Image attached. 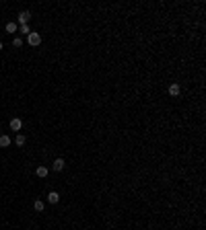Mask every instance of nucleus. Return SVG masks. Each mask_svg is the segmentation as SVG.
Returning <instances> with one entry per match:
<instances>
[{
    "label": "nucleus",
    "instance_id": "f257e3e1",
    "mask_svg": "<svg viewBox=\"0 0 206 230\" xmlns=\"http://www.w3.org/2000/svg\"><path fill=\"white\" fill-rule=\"evenodd\" d=\"M27 41H29V45H33V47H35V45L41 43V35L39 33H29V35H27Z\"/></svg>",
    "mask_w": 206,
    "mask_h": 230
},
{
    "label": "nucleus",
    "instance_id": "f03ea898",
    "mask_svg": "<svg viewBox=\"0 0 206 230\" xmlns=\"http://www.w3.org/2000/svg\"><path fill=\"white\" fill-rule=\"evenodd\" d=\"M21 127H23V121H21L19 117H15V119H10V130H15V132H19Z\"/></svg>",
    "mask_w": 206,
    "mask_h": 230
},
{
    "label": "nucleus",
    "instance_id": "7ed1b4c3",
    "mask_svg": "<svg viewBox=\"0 0 206 230\" xmlns=\"http://www.w3.org/2000/svg\"><path fill=\"white\" fill-rule=\"evenodd\" d=\"M48 201H49V203H58V201H60V195L56 193V191H49V193H48Z\"/></svg>",
    "mask_w": 206,
    "mask_h": 230
},
{
    "label": "nucleus",
    "instance_id": "20e7f679",
    "mask_svg": "<svg viewBox=\"0 0 206 230\" xmlns=\"http://www.w3.org/2000/svg\"><path fill=\"white\" fill-rule=\"evenodd\" d=\"M179 91H182V88H179V84H177V82H173L171 86H169V95H171V97H177Z\"/></svg>",
    "mask_w": 206,
    "mask_h": 230
},
{
    "label": "nucleus",
    "instance_id": "39448f33",
    "mask_svg": "<svg viewBox=\"0 0 206 230\" xmlns=\"http://www.w3.org/2000/svg\"><path fill=\"white\" fill-rule=\"evenodd\" d=\"M31 19V15H29V12H27V10H25V12H21V15H19V23L21 25H27V21H29Z\"/></svg>",
    "mask_w": 206,
    "mask_h": 230
},
{
    "label": "nucleus",
    "instance_id": "423d86ee",
    "mask_svg": "<svg viewBox=\"0 0 206 230\" xmlns=\"http://www.w3.org/2000/svg\"><path fill=\"white\" fill-rule=\"evenodd\" d=\"M62 169H64V160L62 158H56L54 160V171H62Z\"/></svg>",
    "mask_w": 206,
    "mask_h": 230
},
{
    "label": "nucleus",
    "instance_id": "0eeeda50",
    "mask_svg": "<svg viewBox=\"0 0 206 230\" xmlns=\"http://www.w3.org/2000/svg\"><path fill=\"white\" fill-rule=\"evenodd\" d=\"M0 146H2V148L10 146V138L8 136H0Z\"/></svg>",
    "mask_w": 206,
    "mask_h": 230
},
{
    "label": "nucleus",
    "instance_id": "6e6552de",
    "mask_svg": "<svg viewBox=\"0 0 206 230\" xmlns=\"http://www.w3.org/2000/svg\"><path fill=\"white\" fill-rule=\"evenodd\" d=\"M33 208H35V212H44V201H41V199H37V201H35V203H33Z\"/></svg>",
    "mask_w": 206,
    "mask_h": 230
},
{
    "label": "nucleus",
    "instance_id": "1a4fd4ad",
    "mask_svg": "<svg viewBox=\"0 0 206 230\" xmlns=\"http://www.w3.org/2000/svg\"><path fill=\"white\" fill-rule=\"evenodd\" d=\"M35 173H37V177H48V169H45V167H37Z\"/></svg>",
    "mask_w": 206,
    "mask_h": 230
},
{
    "label": "nucleus",
    "instance_id": "9d476101",
    "mask_svg": "<svg viewBox=\"0 0 206 230\" xmlns=\"http://www.w3.org/2000/svg\"><path fill=\"white\" fill-rule=\"evenodd\" d=\"M6 31H8V33H15V31H17V23H6Z\"/></svg>",
    "mask_w": 206,
    "mask_h": 230
},
{
    "label": "nucleus",
    "instance_id": "9b49d317",
    "mask_svg": "<svg viewBox=\"0 0 206 230\" xmlns=\"http://www.w3.org/2000/svg\"><path fill=\"white\" fill-rule=\"evenodd\" d=\"M15 144H17V146H23V144H25V136H23V134H19V136H17Z\"/></svg>",
    "mask_w": 206,
    "mask_h": 230
},
{
    "label": "nucleus",
    "instance_id": "f8f14e48",
    "mask_svg": "<svg viewBox=\"0 0 206 230\" xmlns=\"http://www.w3.org/2000/svg\"><path fill=\"white\" fill-rule=\"evenodd\" d=\"M21 43H23L21 37H15V39H13V45H15V47H21Z\"/></svg>",
    "mask_w": 206,
    "mask_h": 230
},
{
    "label": "nucleus",
    "instance_id": "ddd939ff",
    "mask_svg": "<svg viewBox=\"0 0 206 230\" xmlns=\"http://www.w3.org/2000/svg\"><path fill=\"white\" fill-rule=\"evenodd\" d=\"M21 33H27V35H29L31 31H29V27H27V25H21Z\"/></svg>",
    "mask_w": 206,
    "mask_h": 230
},
{
    "label": "nucleus",
    "instance_id": "4468645a",
    "mask_svg": "<svg viewBox=\"0 0 206 230\" xmlns=\"http://www.w3.org/2000/svg\"><path fill=\"white\" fill-rule=\"evenodd\" d=\"M0 49H2V41H0Z\"/></svg>",
    "mask_w": 206,
    "mask_h": 230
}]
</instances>
